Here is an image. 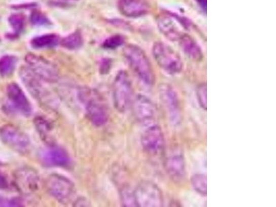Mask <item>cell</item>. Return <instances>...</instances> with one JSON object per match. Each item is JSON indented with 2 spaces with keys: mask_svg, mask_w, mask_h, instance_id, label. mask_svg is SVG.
<instances>
[{
  "mask_svg": "<svg viewBox=\"0 0 276 207\" xmlns=\"http://www.w3.org/2000/svg\"><path fill=\"white\" fill-rule=\"evenodd\" d=\"M124 55L130 67L141 81L146 85H153L155 75L145 52L137 46L130 45L124 48Z\"/></svg>",
  "mask_w": 276,
  "mask_h": 207,
  "instance_id": "6da1fadb",
  "label": "cell"
},
{
  "mask_svg": "<svg viewBox=\"0 0 276 207\" xmlns=\"http://www.w3.org/2000/svg\"><path fill=\"white\" fill-rule=\"evenodd\" d=\"M153 57L159 66L169 75L180 74L183 68V62L177 52L164 42H156L153 47Z\"/></svg>",
  "mask_w": 276,
  "mask_h": 207,
  "instance_id": "7a4b0ae2",
  "label": "cell"
},
{
  "mask_svg": "<svg viewBox=\"0 0 276 207\" xmlns=\"http://www.w3.org/2000/svg\"><path fill=\"white\" fill-rule=\"evenodd\" d=\"M115 107L120 112H124L131 105L133 89L131 80L125 72H120L115 78L113 87Z\"/></svg>",
  "mask_w": 276,
  "mask_h": 207,
  "instance_id": "3957f363",
  "label": "cell"
},
{
  "mask_svg": "<svg viewBox=\"0 0 276 207\" xmlns=\"http://www.w3.org/2000/svg\"><path fill=\"white\" fill-rule=\"evenodd\" d=\"M137 206L160 207L164 204L160 188L150 181L140 184L134 191Z\"/></svg>",
  "mask_w": 276,
  "mask_h": 207,
  "instance_id": "277c9868",
  "label": "cell"
},
{
  "mask_svg": "<svg viewBox=\"0 0 276 207\" xmlns=\"http://www.w3.org/2000/svg\"><path fill=\"white\" fill-rule=\"evenodd\" d=\"M0 138L7 147L17 153L25 154L29 151V137L16 126L7 124L0 128Z\"/></svg>",
  "mask_w": 276,
  "mask_h": 207,
  "instance_id": "5b68a950",
  "label": "cell"
},
{
  "mask_svg": "<svg viewBox=\"0 0 276 207\" xmlns=\"http://www.w3.org/2000/svg\"><path fill=\"white\" fill-rule=\"evenodd\" d=\"M49 194L62 203L70 200L75 191V186L72 180L59 174H52L45 183Z\"/></svg>",
  "mask_w": 276,
  "mask_h": 207,
  "instance_id": "8992f818",
  "label": "cell"
},
{
  "mask_svg": "<svg viewBox=\"0 0 276 207\" xmlns=\"http://www.w3.org/2000/svg\"><path fill=\"white\" fill-rule=\"evenodd\" d=\"M160 100L167 111L170 124L178 126L182 120L181 107L178 95L175 89L168 84H162L159 86Z\"/></svg>",
  "mask_w": 276,
  "mask_h": 207,
  "instance_id": "52a82bcc",
  "label": "cell"
},
{
  "mask_svg": "<svg viewBox=\"0 0 276 207\" xmlns=\"http://www.w3.org/2000/svg\"><path fill=\"white\" fill-rule=\"evenodd\" d=\"M25 61L30 70L40 80L49 82V83H53L58 80V70L54 65L47 59L30 53L26 55Z\"/></svg>",
  "mask_w": 276,
  "mask_h": 207,
  "instance_id": "ba28073f",
  "label": "cell"
},
{
  "mask_svg": "<svg viewBox=\"0 0 276 207\" xmlns=\"http://www.w3.org/2000/svg\"><path fill=\"white\" fill-rule=\"evenodd\" d=\"M39 158L42 164L48 167H66L71 164L70 157L66 150L53 144L41 149Z\"/></svg>",
  "mask_w": 276,
  "mask_h": 207,
  "instance_id": "9c48e42d",
  "label": "cell"
},
{
  "mask_svg": "<svg viewBox=\"0 0 276 207\" xmlns=\"http://www.w3.org/2000/svg\"><path fill=\"white\" fill-rule=\"evenodd\" d=\"M142 147L149 155H157L164 146V136L162 128L158 125L149 126L141 137Z\"/></svg>",
  "mask_w": 276,
  "mask_h": 207,
  "instance_id": "30bf717a",
  "label": "cell"
},
{
  "mask_svg": "<svg viewBox=\"0 0 276 207\" xmlns=\"http://www.w3.org/2000/svg\"><path fill=\"white\" fill-rule=\"evenodd\" d=\"M86 103V115L94 125L100 126L107 123L109 119L108 111L105 104L95 93H89Z\"/></svg>",
  "mask_w": 276,
  "mask_h": 207,
  "instance_id": "8fae6325",
  "label": "cell"
},
{
  "mask_svg": "<svg viewBox=\"0 0 276 207\" xmlns=\"http://www.w3.org/2000/svg\"><path fill=\"white\" fill-rule=\"evenodd\" d=\"M7 94L13 109L24 116L28 117L32 114L31 104L18 84L14 82L9 84L7 86Z\"/></svg>",
  "mask_w": 276,
  "mask_h": 207,
  "instance_id": "7c38bea8",
  "label": "cell"
},
{
  "mask_svg": "<svg viewBox=\"0 0 276 207\" xmlns=\"http://www.w3.org/2000/svg\"><path fill=\"white\" fill-rule=\"evenodd\" d=\"M133 114L136 120L147 124L155 118L156 109L154 103L148 97L137 95L131 102Z\"/></svg>",
  "mask_w": 276,
  "mask_h": 207,
  "instance_id": "4fadbf2b",
  "label": "cell"
},
{
  "mask_svg": "<svg viewBox=\"0 0 276 207\" xmlns=\"http://www.w3.org/2000/svg\"><path fill=\"white\" fill-rule=\"evenodd\" d=\"M164 167L172 180H183L186 175V161L183 153L179 150L170 151L164 160Z\"/></svg>",
  "mask_w": 276,
  "mask_h": 207,
  "instance_id": "5bb4252c",
  "label": "cell"
},
{
  "mask_svg": "<svg viewBox=\"0 0 276 207\" xmlns=\"http://www.w3.org/2000/svg\"><path fill=\"white\" fill-rule=\"evenodd\" d=\"M15 183L17 189L25 194H30L37 191L40 185V178L36 170L24 167L15 174Z\"/></svg>",
  "mask_w": 276,
  "mask_h": 207,
  "instance_id": "9a60e30c",
  "label": "cell"
},
{
  "mask_svg": "<svg viewBox=\"0 0 276 207\" xmlns=\"http://www.w3.org/2000/svg\"><path fill=\"white\" fill-rule=\"evenodd\" d=\"M23 83L32 96L39 101L45 100L48 93L40 83V79L30 70L28 66H23L20 71Z\"/></svg>",
  "mask_w": 276,
  "mask_h": 207,
  "instance_id": "2e32d148",
  "label": "cell"
},
{
  "mask_svg": "<svg viewBox=\"0 0 276 207\" xmlns=\"http://www.w3.org/2000/svg\"><path fill=\"white\" fill-rule=\"evenodd\" d=\"M159 29L166 38L171 40H179L183 36L184 24L171 15H162L158 20Z\"/></svg>",
  "mask_w": 276,
  "mask_h": 207,
  "instance_id": "e0dca14e",
  "label": "cell"
},
{
  "mask_svg": "<svg viewBox=\"0 0 276 207\" xmlns=\"http://www.w3.org/2000/svg\"><path fill=\"white\" fill-rule=\"evenodd\" d=\"M119 10L128 17H137L148 12L149 5L145 0H119Z\"/></svg>",
  "mask_w": 276,
  "mask_h": 207,
  "instance_id": "ac0fdd59",
  "label": "cell"
},
{
  "mask_svg": "<svg viewBox=\"0 0 276 207\" xmlns=\"http://www.w3.org/2000/svg\"><path fill=\"white\" fill-rule=\"evenodd\" d=\"M180 46L189 58L195 61L202 60L203 53L196 42L191 36L184 34L179 40Z\"/></svg>",
  "mask_w": 276,
  "mask_h": 207,
  "instance_id": "d6986e66",
  "label": "cell"
},
{
  "mask_svg": "<svg viewBox=\"0 0 276 207\" xmlns=\"http://www.w3.org/2000/svg\"><path fill=\"white\" fill-rule=\"evenodd\" d=\"M34 123L42 139L47 141V143H51V135L53 130V126L51 122L47 118L39 116L34 119Z\"/></svg>",
  "mask_w": 276,
  "mask_h": 207,
  "instance_id": "ffe728a7",
  "label": "cell"
},
{
  "mask_svg": "<svg viewBox=\"0 0 276 207\" xmlns=\"http://www.w3.org/2000/svg\"><path fill=\"white\" fill-rule=\"evenodd\" d=\"M59 38L57 34H44L32 40L31 46L34 49H45L53 48L58 45Z\"/></svg>",
  "mask_w": 276,
  "mask_h": 207,
  "instance_id": "44dd1931",
  "label": "cell"
},
{
  "mask_svg": "<svg viewBox=\"0 0 276 207\" xmlns=\"http://www.w3.org/2000/svg\"><path fill=\"white\" fill-rule=\"evenodd\" d=\"M17 64L16 57L13 55H5L0 58V76L9 77L12 75Z\"/></svg>",
  "mask_w": 276,
  "mask_h": 207,
  "instance_id": "7402d4cb",
  "label": "cell"
},
{
  "mask_svg": "<svg viewBox=\"0 0 276 207\" xmlns=\"http://www.w3.org/2000/svg\"><path fill=\"white\" fill-rule=\"evenodd\" d=\"M61 45L68 50L78 49L83 45V38L80 32H73L61 40Z\"/></svg>",
  "mask_w": 276,
  "mask_h": 207,
  "instance_id": "603a6c76",
  "label": "cell"
},
{
  "mask_svg": "<svg viewBox=\"0 0 276 207\" xmlns=\"http://www.w3.org/2000/svg\"><path fill=\"white\" fill-rule=\"evenodd\" d=\"M191 185L199 194L206 196L207 193V180L204 174H197L191 178Z\"/></svg>",
  "mask_w": 276,
  "mask_h": 207,
  "instance_id": "cb8c5ba5",
  "label": "cell"
},
{
  "mask_svg": "<svg viewBox=\"0 0 276 207\" xmlns=\"http://www.w3.org/2000/svg\"><path fill=\"white\" fill-rule=\"evenodd\" d=\"M9 24L13 28L15 34H18L22 31L24 27V17L21 14L11 15L9 18Z\"/></svg>",
  "mask_w": 276,
  "mask_h": 207,
  "instance_id": "d4e9b609",
  "label": "cell"
},
{
  "mask_svg": "<svg viewBox=\"0 0 276 207\" xmlns=\"http://www.w3.org/2000/svg\"><path fill=\"white\" fill-rule=\"evenodd\" d=\"M30 20L34 26H47V25L51 24V22L47 16L39 11H32L30 14Z\"/></svg>",
  "mask_w": 276,
  "mask_h": 207,
  "instance_id": "484cf974",
  "label": "cell"
},
{
  "mask_svg": "<svg viewBox=\"0 0 276 207\" xmlns=\"http://www.w3.org/2000/svg\"><path fill=\"white\" fill-rule=\"evenodd\" d=\"M121 200L125 206H137L134 191L128 189H124L121 191Z\"/></svg>",
  "mask_w": 276,
  "mask_h": 207,
  "instance_id": "4316f807",
  "label": "cell"
},
{
  "mask_svg": "<svg viewBox=\"0 0 276 207\" xmlns=\"http://www.w3.org/2000/svg\"><path fill=\"white\" fill-rule=\"evenodd\" d=\"M197 98L199 105L204 111L207 109V87L206 84H200L197 89Z\"/></svg>",
  "mask_w": 276,
  "mask_h": 207,
  "instance_id": "83f0119b",
  "label": "cell"
},
{
  "mask_svg": "<svg viewBox=\"0 0 276 207\" xmlns=\"http://www.w3.org/2000/svg\"><path fill=\"white\" fill-rule=\"evenodd\" d=\"M124 42V38L117 34V36H111L105 40L103 43V47L107 49H115L123 45Z\"/></svg>",
  "mask_w": 276,
  "mask_h": 207,
  "instance_id": "f1b7e54d",
  "label": "cell"
},
{
  "mask_svg": "<svg viewBox=\"0 0 276 207\" xmlns=\"http://www.w3.org/2000/svg\"><path fill=\"white\" fill-rule=\"evenodd\" d=\"M9 188V183L7 178L3 172L0 171V189L6 190Z\"/></svg>",
  "mask_w": 276,
  "mask_h": 207,
  "instance_id": "f546056e",
  "label": "cell"
},
{
  "mask_svg": "<svg viewBox=\"0 0 276 207\" xmlns=\"http://www.w3.org/2000/svg\"><path fill=\"white\" fill-rule=\"evenodd\" d=\"M111 66V60H109V59H105V60H104L102 63H101V70L100 72L101 74H107L109 72V70H110Z\"/></svg>",
  "mask_w": 276,
  "mask_h": 207,
  "instance_id": "4dcf8cb0",
  "label": "cell"
},
{
  "mask_svg": "<svg viewBox=\"0 0 276 207\" xmlns=\"http://www.w3.org/2000/svg\"><path fill=\"white\" fill-rule=\"evenodd\" d=\"M196 1L197 2V3L199 4V5H200L201 9H202L203 11H206L207 5L206 0H196Z\"/></svg>",
  "mask_w": 276,
  "mask_h": 207,
  "instance_id": "1f68e13d",
  "label": "cell"
}]
</instances>
